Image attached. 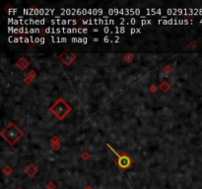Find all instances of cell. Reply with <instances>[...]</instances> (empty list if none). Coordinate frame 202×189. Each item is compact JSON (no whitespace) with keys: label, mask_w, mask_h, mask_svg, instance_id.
Returning a JSON list of instances; mask_svg holds the SVG:
<instances>
[{"label":"cell","mask_w":202,"mask_h":189,"mask_svg":"<svg viewBox=\"0 0 202 189\" xmlns=\"http://www.w3.org/2000/svg\"><path fill=\"white\" fill-rule=\"evenodd\" d=\"M61 13L71 16H84V15H101L103 13L102 8H61Z\"/></svg>","instance_id":"1"},{"label":"cell","mask_w":202,"mask_h":189,"mask_svg":"<svg viewBox=\"0 0 202 189\" xmlns=\"http://www.w3.org/2000/svg\"><path fill=\"white\" fill-rule=\"evenodd\" d=\"M2 136L9 143L13 144V143H15L16 141H18L21 138L22 132L18 129V127H16L15 125L11 124L10 126H8V127L2 132Z\"/></svg>","instance_id":"2"},{"label":"cell","mask_w":202,"mask_h":189,"mask_svg":"<svg viewBox=\"0 0 202 189\" xmlns=\"http://www.w3.org/2000/svg\"><path fill=\"white\" fill-rule=\"evenodd\" d=\"M165 13L167 15H174L175 13L177 16L181 15H189V16H194L197 14H202L201 9H195V8H168L165 10Z\"/></svg>","instance_id":"3"},{"label":"cell","mask_w":202,"mask_h":189,"mask_svg":"<svg viewBox=\"0 0 202 189\" xmlns=\"http://www.w3.org/2000/svg\"><path fill=\"white\" fill-rule=\"evenodd\" d=\"M47 34H87L88 29L79 28V29H71V28H53L48 27L45 29Z\"/></svg>","instance_id":"4"},{"label":"cell","mask_w":202,"mask_h":189,"mask_svg":"<svg viewBox=\"0 0 202 189\" xmlns=\"http://www.w3.org/2000/svg\"><path fill=\"white\" fill-rule=\"evenodd\" d=\"M144 10L138 8H111L108 9V14L111 15H126V16H139Z\"/></svg>","instance_id":"5"},{"label":"cell","mask_w":202,"mask_h":189,"mask_svg":"<svg viewBox=\"0 0 202 189\" xmlns=\"http://www.w3.org/2000/svg\"><path fill=\"white\" fill-rule=\"evenodd\" d=\"M55 13L53 8H25L23 9V14L27 16H47L49 14Z\"/></svg>","instance_id":"6"},{"label":"cell","mask_w":202,"mask_h":189,"mask_svg":"<svg viewBox=\"0 0 202 189\" xmlns=\"http://www.w3.org/2000/svg\"><path fill=\"white\" fill-rule=\"evenodd\" d=\"M53 112L55 114V115L58 117V118H62L63 116H65L66 115V113L70 110V108H69V106L65 104L64 101H58L56 105H54L53 106Z\"/></svg>","instance_id":"7"},{"label":"cell","mask_w":202,"mask_h":189,"mask_svg":"<svg viewBox=\"0 0 202 189\" xmlns=\"http://www.w3.org/2000/svg\"><path fill=\"white\" fill-rule=\"evenodd\" d=\"M84 25H105V26H112L117 21L113 19H87L82 20Z\"/></svg>","instance_id":"8"},{"label":"cell","mask_w":202,"mask_h":189,"mask_svg":"<svg viewBox=\"0 0 202 189\" xmlns=\"http://www.w3.org/2000/svg\"><path fill=\"white\" fill-rule=\"evenodd\" d=\"M7 31L10 34H39L40 33L39 29L36 28H15V27H8Z\"/></svg>","instance_id":"9"},{"label":"cell","mask_w":202,"mask_h":189,"mask_svg":"<svg viewBox=\"0 0 202 189\" xmlns=\"http://www.w3.org/2000/svg\"><path fill=\"white\" fill-rule=\"evenodd\" d=\"M158 24L161 25H186L189 24V21L181 20V19H160L158 20Z\"/></svg>","instance_id":"10"},{"label":"cell","mask_w":202,"mask_h":189,"mask_svg":"<svg viewBox=\"0 0 202 189\" xmlns=\"http://www.w3.org/2000/svg\"><path fill=\"white\" fill-rule=\"evenodd\" d=\"M103 33L105 34H123L126 32L125 27H103L102 30Z\"/></svg>","instance_id":"11"},{"label":"cell","mask_w":202,"mask_h":189,"mask_svg":"<svg viewBox=\"0 0 202 189\" xmlns=\"http://www.w3.org/2000/svg\"><path fill=\"white\" fill-rule=\"evenodd\" d=\"M50 23L53 25H76L78 21L77 20H66V19H53L50 20Z\"/></svg>","instance_id":"12"},{"label":"cell","mask_w":202,"mask_h":189,"mask_svg":"<svg viewBox=\"0 0 202 189\" xmlns=\"http://www.w3.org/2000/svg\"><path fill=\"white\" fill-rule=\"evenodd\" d=\"M47 22V19H25L23 25H44Z\"/></svg>","instance_id":"13"},{"label":"cell","mask_w":202,"mask_h":189,"mask_svg":"<svg viewBox=\"0 0 202 189\" xmlns=\"http://www.w3.org/2000/svg\"><path fill=\"white\" fill-rule=\"evenodd\" d=\"M144 11L146 12V16L149 15H160V16H163V14L165 13V10H162L160 8H145Z\"/></svg>","instance_id":"14"},{"label":"cell","mask_w":202,"mask_h":189,"mask_svg":"<svg viewBox=\"0 0 202 189\" xmlns=\"http://www.w3.org/2000/svg\"><path fill=\"white\" fill-rule=\"evenodd\" d=\"M60 58L63 60V62H64L66 65H68V64H70V63L74 60L75 55L71 54V53H62L60 55Z\"/></svg>","instance_id":"15"},{"label":"cell","mask_w":202,"mask_h":189,"mask_svg":"<svg viewBox=\"0 0 202 189\" xmlns=\"http://www.w3.org/2000/svg\"><path fill=\"white\" fill-rule=\"evenodd\" d=\"M118 164H119V165L121 168H127V167H129V164H130V160H129L128 157L123 156V157H121L119 159Z\"/></svg>","instance_id":"16"},{"label":"cell","mask_w":202,"mask_h":189,"mask_svg":"<svg viewBox=\"0 0 202 189\" xmlns=\"http://www.w3.org/2000/svg\"><path fill=\"white\" fill-rule=\"evenodd\" d=\"M24 20L25 19H18V18H8L7 20V23L8 24H11V25H14V26H17V25H23V23H24Z\"/></svg>","instance_id":"17"},{"label":"cell","mask_w":202,"mask_h":189,"mask_svg":"<svg viewBox=\"0 0 202 189\" xmlns=\"http://www.w3.org/2000/svg\"><path fill=\"white\" fill-rule=\"evenodd\" d=\"M50 39L53 43H67L68 42L67 38H60V37H51Z\"/></svg>","instance_id":"18"},{"label":"cell","mask_w":202,"mask_h":189,"mask_svg":"<svg viewBox=\"0 0 202 189\" xmlns=\"http://www.w3.org/2000/svg\"><path fill=\"white\" fill-rule=\"evenodd\" d=\"M72 43H87L88 38H71Z\"/></svg>","instance_id":"19"},{"label":"cell","mask_w":202,"mask_h":189,"mask_svg":"<svg viewBox=\"0 0 202 189\" xmlns=\"http://www.w3.org/2000/svg\"><path fill=\"white\" fill-rule=\"evenodd\" d=\"M31 38V43H42L44 44L45 43L44 38Z\"/></svg>","instance_id":"20"},{"label":"cell","mask_w":202,"mask_h":189,"mask_svg":"<svg viewBox=\"0 0 202 189\" xmlns=\"http://www.w3.org/2000/svg\"><path fill=\"white\" fill-rule=\"evenodd\" d=\"M138 24V20L135 18H129L127 19V22H126V25H135Z\"/></svg>","instance_id":"21"},{"label":"cell","mask_w":202,"mask_h":189,"mask_svg":"<svg viewBox=\"0 0 202 189\" xmlns=\"http://www.w3.org/2000/svg\"><path fill=\"white\" fill-rule=\"evenodd\" d=\"M140 24L141 25H151L152 21L151 20H147V19H141L140 20Z\"/></svg>","instance_id":"22"},{"label":"cell","mask_w":202,"mask_h":189,"mask_svg":"<svg viewBox=\"0 0 202 189\" xmlns=\"http://www.w3.org/2000/svg\"><path fill=\"white\" fill-rule=\"evenodd\" d=\"M141 33V30L140 29H130V34H139Z\"/></svg>","instance_id":"23"},{"label":"cell","mask_w":202,"mask_h":189,"mask_svg":"<svg viewBox=\"0 0 202 189\" xmlns=\"http://www.w3.org/2000/svg\"><path fill=\"white\" fill-rule=\"evenodd\" d=\"M7 12H8V14H15V13L18 12V9H12V8H9V9L7 10Z\"/></svg>","instance_id":"24"},{"label":"cell","mask_w":202,"mask_h":189,"mask_svg":"<svg viewBox=\"0 0 202 189\" xmlns=\"http://www.w3.org/2000/svg\"><path fill=\"white\" fill-rule=\"evenodd\" d=\"M84 189H93V188H92V187H90V186H88V187H85Z\"/></svg>","instance_id":"25"},{"label":"cell","mask_w":202,"mask_h":189,"mask_svg":"<svg viewBox=\"0 0 202 189\" xmlns=\"http://www.w3.org/2000/svg\"><path fill=\"white\" fill-rule=\"evenodd\" d=\"M93 41H94V42H98V41H99V38H94Z\"/></svg>","instance_id":"26"},{"label":"cell","mask_w":202,"mask_h":189,"mask_svg":"<svg viewBox=\"0 0 202 189\" xmlns=\"http://www.w3.org/2000/svg\"><path fill=\"white\" fill-rule=\"evenodd\" d=\"M19 189H20V188H19Z\"/></svg>","instance_id":"27"}]
</instances>
